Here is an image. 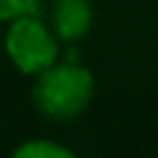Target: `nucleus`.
<instances>
[{
	"label": "nucleus",
	"mask_w": 158,
	"mask_h": 158,
	"mask_svg": "<svg viewBox=\"0 0 158 158\" xmlns=\"http://www.w3.org/2000/svg\"><path fill=\"white\" fill-rule=\"evenodd\" d=\"M95 79L87 66L79 61H61L37 74L32 87V100L37 111L53 121H71L82 116L92 103Z\"/></svg>",
	"instance_id": "nucleus-1"
},
{
	"label": "nucleus",
	"mask_w": 158,
	"mask_h": 158,
	"mask_svg": "<svg viewBox=\"0 0 158 158\" xmlns=\"http://www.w3.org/2000/svg\"><path fill=\"white\" fill-rule=\"evenodd\" d=\"M8 24L11 27L6 32V53L21 74L37 77L40 71H45L58 61L61 40L56 37L50 24L42 21L40 13H27Z\"/></svg>",
	"instance_id": "nucleus-2"
},
{
	"label": "nucleus",
	"mask_w": 158,
	"mask_h": 158,
	"mask_svg": "<svg viewBox=\"0 0 158 158\" xmlns=\"http://www.w3.org/2000/svg\"><path fill=\"white\" fill-rule=\"evenodd\" d=\"M50 27L61 42H77L92 27V3L90 0H53Z\"/></svg>",
	"instance_id": "nucleus-3"
},
{
	"label": "nucleus",
	"mask_w": 158,
	"mask_h": 158,
	"mask_svg": "<svg viewBox=\"0 0 158 158\" xmlns=\"http://www.w3.org/2000/svg\"><path fill=\"white\" fill-rule=\"evenodd\" d=\"M16 158H74V150L50 140H27L13 150Z\"/></svg>",
	"instance_id": "nucleus-4"
},
{
	"label": "nucleus",
	"mask_w": 158,
	"mask_h": 158,
	"mask_svg": "<svg viewBox=\"0 0 158 158\" xmlns=\"http://www.w3.org/2000/svg\"><path fill=\"white\" fill-rule=\"evenodd\" d=\"M27 13H40V0H0V21H13Z\"/></svg>",
	"instance_id": "nucleus-5"
}]
</instances>
